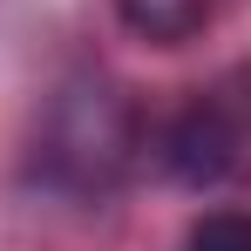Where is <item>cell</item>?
<instances>
[{"label": "cell", "mask_w": 251, "mask_h": 251, "mask_svg": "<svg viewBox=\"0 0 251 251\" xmlns=\"http://www.w3.org/2000/svg\"><path fill=\"white\" fill-rule=\"evenodd\" d=\"M245 156H251V109L231 88L197 95V102L163 129V163H170L176 183H224Z\"/></svg>", "instance_id": "cell-2"}, {"label": "cell", "mask_w": 251, "mask_h": 251, "mask_svg": "<svg viewBox=\"0 0 251 251\" xmlns=\"http://www.w3.org/2000/svg\"><path fill=\"white\" fill-rule=\"evenodd\" d=\"M183 251H251V217L245 210H210L190 224V245Z\"/></svg>", "instance_id": "cell-4"}, {"label": "cell", "mask_w": 251, "mask_h": 251, "mask_svg": "<svg viewBox=\"0 0 251 251\" xmlns=\"http://www.w3.org/2000/svg\"><path fill=\"white\" fill-rule=\"evenodd\" d=\"M116 14H123V27L136 34V41L183 48V41H197V34L210 27L217 0H116Z\"/></svg>", "instance_id": "cell-3"}, {"label": "cell", "mask_w": 251, "mask_h": 251, "mask_svg": "<svg viewBox=\"0 0 251 251\" xmlns=\"http://www.w3.org/2000/svg\"><path fill=\"white\" fill-rule=\"evenodd\" d=\"M136 150V116L116 88L82 82L54 102V123L41 136V170L68 190H109Z\"/></svg>", "instance_id": "cell-1"}]
</instances>
